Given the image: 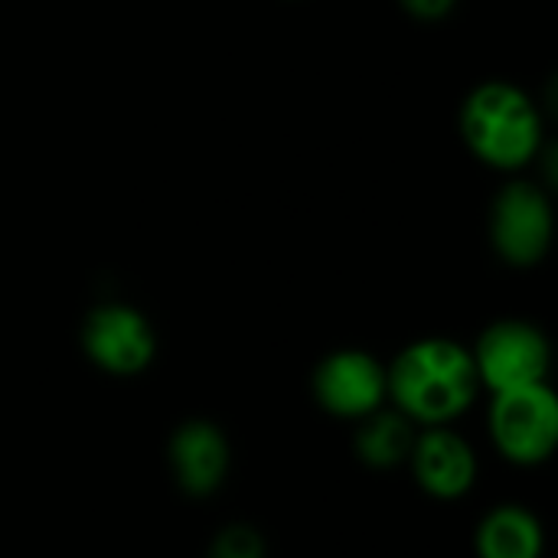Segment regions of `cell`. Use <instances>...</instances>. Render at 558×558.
<instances>
[{
  "label": "cell",
  "mask_w": 558,
  "mask_h": 558,
  "mask_svg": "<svg viewBox=\"0 0 558 558\" xmlns=\"http://www.w3.org/2000/svg\"><path fill=\"white\" fill-rule=\"evenodd\" d=\"M386 383L389 405L418 428L454 425L481 396L471 347L451 337H422L402 347L386 363Z\"/></svg>",
  "instance_id": "1"
},
{
  "label": "cell",
  "mask_w": 558,
  "mask_h": 558,
  "mask_svg": "<svg viewBox=\"0 0 558 558\" xmlns=\"http://www.w3.org/2000/svg\"><path fill=\"white\" fill-rule=\"evenodd\" d=\"M458 128L471 157L500 173H520L546 150V118L536 98L507 78L474 85L461 101Z\"/></svg>",
  "instance_id": "2"
},
{
  "label": "cell",
  "mask_w": 558,
  "mask_h": 558,
  "mask_svg": "<svg viewBox=\"0 0 558 558\" xmlns=\"http://www.w3.org/2000/svg\"><path fill=\"white\" fill-rule=\"evenodd\" d=\"M487 435L494 451L513 468H539L558 448V396L549 383L490 396Z\"/></svg>",
  "instance_id": "3"
},
{
  "label": "cell",
  "mask_w": 558,
  "mask_h": 558,
  "mask_svg": "<svg viewBox=\"0 0 558 558\" xmlns=\"http://www.w3.org/2000/svg\"><path fill=\"white\" fill-rule=\"evenodd\" d=\"M556 209L539 180L517 177L490 203V245L510 268H536L553 252Z\"/></svg>",
  "instance_id": "4"
},
{
  "label": "cell",
  "mask_w": 558,
  "mask_h": 558,
  "mask_svg": "<svg viewBox=\"0 0 558 558\" xmlns=\"http://www.w3.org/2000/svg\"><path fill=\"white\" fill-rule=\"evenodd\" d=\"M78 347L98 373L134 379L157 360V330L141 307L105 301L85 314L78 327Z\"/></svg>",
  "instance_id": "5"
},
{
  "label": "cell",
  "mask_w": 558,
  "mask_h": 558,
  "mask_svg": "<svg viewBox=\"0 0 558 558\" xmlns=\"http://www.w3.org/2000/svg\"><path fill=\"white\" fill-rule=\"evenodd\" d=\"M474 369L484 392H507L536 383H549L553 373V343L533 320L504 317L484 327L471 347Z\"/></svg>",
  "instance_id": "6"
},
{
  "label": "cell",
  "mask_w": 558,
  "mask_h": 558,
  "mask_svg": "<svg viewBox=\"0 0 558 558\" xmlns=\"http://www.w3.org/2000/svg\"><path fill=\"white\" fill-rule=\"evenodd\" d=\"M311 396L327 415L340 422H360L389 405L386 363L360 347L333 350L314 366Z\"/></svg>",
  "instance_id": "7"
},
{
  "label": "cell",
  "mask_w": 558,
  "mask_h": 558,
  "mask_svg": "<svg viewBox=\"0 0 558 558\" xmlns=\"http://www.w3.org/2000/svg\"><path fill=\"white\" fill-rule=\"evenodd\" d=\"M167 471L190 500L216 497L232 471V445L213 418H183L167 438Z\"/></svg>",
  "instance_id": "8"
},
{
  "label": "cell",
  "mask_w": 558,
  "mask_h": 558,
  "mask_svg": "<svg viewBox=\"0 0 558 558\" xmlns=\"http://www.w3.org/2000/svg\"><path fill=\"white\" fill-rule=\"evenodd\" d=\"M405 468L418 490L441 504L464 500L481 477V458L474 445L461 432H454V425L418 428Z\"/></svg>",
  "instance_id": "9"
},
{
  "label": "cell",
  "mask_w": 558,
  "mask_h": 558,
  "mask_svg": "<svg viewBox=\"0 0 558 558\" xmlns=\"http://www.w3.org/2000/svg\"><path fill=\"white\" fill-rule=\"evenodd\" d=\"M546 530L543 520L526 504H497L490 507L474 530L477 558H543Z\"/></svg>",
  "instance_id": "10"
},
{
  "label": "cell",
  "mask_w": 558,
  "mask_h": 558,
  "mask_svg": "<svg viewBox=\"0 0 558 558\" xmlns=\"http://www.w3.org/2000/svg\"><path fill=\"white\" fill-rule=\"evenodd\" d=\"M353 451L363 468L369 471H399L409 464L418 425L409 422L399 409L383 405L379 412L353 422Z\"/></svg>",
  "instance_id": "11"
},
{
  "label": "cell",
  "mask_w": 558,
  "mask_h": 558,
  "mask_svg": "<svg viewBox=\"0 0 558 558\" xmlns=\"http://www.w3.org/2000/svg\"><path fill=\"white\" fill-rule=\"evenodd\" d=\"M206 558H268V539L252 523H226L213 533Z\"/></svg>",
  "instance_id": "12"
},
{
  "label": "cell",
  "mask_w": 558,
  "mask_h": 558,
  "mask_svg": "<svg viewBox=\"0 0 558 558\" xmlns=\"http://www.w3.org/2000/svg\"><path fill=\"white\" fill-rule=\"evenodd\" d=\"M399 7L422 23H438L454 13L458 0H399Z\"/></svg>",
  "instance_id": "13"
}]
</instances>
